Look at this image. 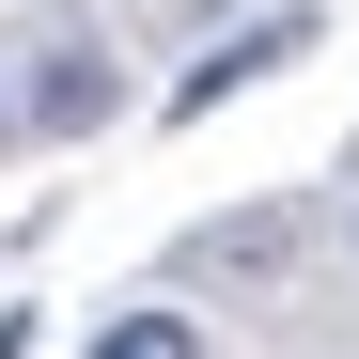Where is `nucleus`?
Wrapping results in <instances>:
<instances>
[{
  "label": "nucleus",
  "mask_w": 359,
  "mask_h": 359,
  "mask_svg": "<svg viewBox=\"0 0 359 359\" xmlns=\"http://www.w3.org/2000/svg\"><path fill=\"white\" fill-rule=\"evenodd\" d=\"M0 126H16V109H0Z\"/></svg>",
  "instance_id": "6"
},
{
  "label": "nucleus",
  "mask_w": 359,
  "mask_h": 359,
  "mask_svg": "<svg viewBox=\"0 0 359 359\" xmlns=\"http://www.w3.org/2000/svg\"><path fill=\"white\" fill-rule=\"evenodd\" d=\"M281 63H313V16H250L219 63H188V79H172V126H203L219 94H250V79H281Z\"/></svg>",
  "instance_id": "1"
},
{
  "label": "nucleus",
  "mask_w": 359,
  "mask_h": 359,
  "mask_svg": "<svg viewBox=\"0 0 359 359\" xmlns=\"http://www.w3.org/2000/svg\"><path fill=\"white\" fill-rule=\"evenodd\" d=\"M0 359H32V313H0Z\"/></svg>",
  "instance_id": "5"
},
{
  "label": "nucleus",
  "mask_w": 359,
  "mask_h": 359,
  "mask_svg": "<svg viewBox=\"0 0 359 359\" xmlns=\"http://www.w3.org/2000/svg\"><path fill=\"white\" fill-rule=\"evenodd\" d=\"M32 63H47V79H32V126H47V141H94L109 94H126V79H109V47H94V32H47Z\"/></svg>",
  "instance_id": "2"
},
{
  "label": "nucleus",
  "mask_w": 359,
  "mask_h": 359,
  "mask_svg": "<svg viewBox=\"0 0 359 359\" xmlns=\"http://www.w3.org/2000/svg\"><path fill=\"white\" fill-rule=\"evenodd\" d=\"M281 250H297V219H219V234H203V266H250V281H266Z\"/></svg>",
  "instance_id": "4"
},
{
  "label": "nucleus",
  "mask_w": 359,
  "mask_h": 359,
  "mask_svg": "<svg viewBox=\"0 0 359 359\" xmlns=\"http://www.w3.org/2000/svg\"><path fill=\"white\" fill-rule=\"evenodd\" d=\"M94 359H203V313H109Z\"/></svg>",
  "instance_id": "3"
}]
</instances>
